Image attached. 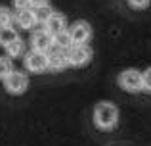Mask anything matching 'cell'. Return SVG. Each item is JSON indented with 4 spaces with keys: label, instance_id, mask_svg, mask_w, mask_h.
Returning <instances> with one entry per match:
<instances>
[{
    "label": "cell",
    "instance_id": "6da1fadb",
    "mask_svg": "<svg viewBox=\"0 0 151 146\" xmlns=\"http://www.w3.org/2000/svg\"><path fill=\"white\" fill-rule=\"evenodd\" d=\"M119 108L109 100H101L94 106L92 112V121L96 125V129L100 131H111V129L117 127L119 123Z\"/></svg>",
    "mask_w": 151,
    "mask_h": 146
},
{
    "label": "cell",
    "instance_id": "8992f818",
    "mask_svg": "<svg viewBox=\"0 0 151 146\" xmlns=\"http://www.w3.org/2000/svg\"><path fill=\"white\" fill-rule=\"evenodd\" d=\"M23 65L29 73H44L48 71V56L44 52L27 50V54L23 56Z\"/></svg>",
    "mask_w": 151,
    "mask_h": 146
},
{
    "label": "cell",
    "instance_id": "30bf717a",
    "mask_svg": "<svg viewBox=\"0 0 151 146\" xmlns=\"http://www.w3.org/2000/svg\"><path fill=\"white\" fill-rule=\"evenodd\" d=\"M14 25H17L19 29H23V31H33L35 27H37V19H35L33 10L27 8V10L14 12Z\"/></svg>",
    "mask_w": 151,
    "mask_h": 146
},
{
    "label": "cell",
    "instance_id": "9a60e30c",
    "mask_svg": "<svg viewBox=\"0 0 151 146\" xmlns=\"http://www.w3.org/2000/svg\"><path fill=\"white\" fill-rule=\"evenodd\" d=\"M12 71H14V62L8 56H0V81H4Z\"/></svg>",
    "mask_w": 151,
    "mask_h": 146
},
{
    "label": "cell",
    "instance_id": "277c9868",
    "mask_svg": "<svg viewBox=\"0 0 151 146\" xmlns=\"http://www.w3.org/2000/svg\"><path fill=\"white\" fill-rule=\"evenodd\" d=\"M117 83L124 92L138 94V92H142V71L140 69H134V68L122 69L117 77Z\"/></svg>",
    "mask_w": 151,
    "mask_h": 146
},
{
    "label": "cell",
    "instance_id": "9c48e42d",
    "mask_svg": "<svg viewBox=\"0 0 151 146\" xmlns=\"http://www.w3.org/2000/svg\"><path fill=\"white\" fill-rule=\"evenodd\" d=\"M44 27L46 31L54 37V35H58V33H61V31H67V27H69V23H67V17H65V14H61V12H55L54 10V14L48 17V21L44 23Z\"/></svg>",
    "mask_w": 151,
    "mask_h": 146
},
{
    "label": "cell",
    "instance_id": "8fae6325",
    "mask_svg": "<svg viewBox=\"0 0 151 146\" xmlns=\"http://www.w3.org/2000/svg\"><path fill=\"white\" fill-rule=\"evenodd\" d=\"M4 50H6V56L10 58L12 62H14L15 58H23V56L27 54V42L23 41L21 37H17L14 42H12V44H8Z\"/></svg>",
    "mask_w": 151,
    "mask_h": 146
},
{
    "label": "cell",
    "instance_id": "ac0fdd59",
    "mask_svg": "<svg viewBox=\"0 0 151 146\" xmlns=\"http://www.w3.org/2000/svg\"><path fill=\"white\" fill-rule=\"evenodd\" d=\"M128 2L130 8H134V10H145V8H149L151 0H126Z\"/></svg>",
    "mask_w": 151,
    "mask_h": 146
},
{
    "label": "cell",
    "instance_id": "d6986e66",
    "mask_svg": "<svg viewBox=\"0 0 151 146\" xmlns=\"http://www.w3.org/2000/svg\"><path fill=\"white\" fill-rule=\"evenodd\" d=\"M12 6H14V12L27 10V8H31V2L29 0H12Z\"/></svg>",
    "mask_w": 151,
    "mask_h": 146
},
{
    "label": "cell",
    "instance_id": "2e32d148",
    "mask_svg": "<svg viewBox=\"0 0 151 146\" xmlns=\"http://www.w3.org/2000/svg\"><path fill=\"white\" fill-rule=\"evenodd\" d=\"M14 25V12L8 6H0V27Z\"/></svg>",
    "mask_w": 151,
    "mask_h": 146
},
{
    "label": "cell",
    "instance_id": "4fadbf2b",
    "mask_svg": "<svg viewBox=\"0 0 151 146\" xmlns=\"http://www.w3.org/2000/svg\"><path fill=\"white\" fill-rule=\"evenodd\" d=\"M54 46L67 52V50L73 46V41H71V37H69V31H61V33L54 35Z\"/></svg>",
    "mask_w": 151,
    "mask_h": 146
},
{
    "label": "cell",
    "instance_id": "3957f363",
    "mask_svg": "<svg viewBox=\"0 0 151 146\" xmlns=\"http://www.w3.org/2000/svg\"><path fill=\"white\" fill-rule=\"evenodd\" d=\"M2 85H4V90H6L8 94H12V96H21V94L27 92V89H29V75L14 69V71L2 81Z\"/></svg>",
    "mask_w": 151,
    "mask_h": 146
},
{
    "label": "cell",
    "instance_id": "52a82bcc",
    "mask_svg": "<svg viewBox=\"0 0 151 146\" xmlns=\"http://www.w3.org/2000/svg\"><path fill=\"white\" fill-rule=\"evenodd\" d=\"M52 48H54V37H52L48 31L44 27L33 29V35H31V50L48 54Z\"/></svg>",
    "mask_w": 151,
    "mask_h": 146
},
{
    "label": "cell",
    "instance_id": "ffe728a7",
    "mask_svg": "<svg viewBox=\"0 0 151 146\" xmlns=\"http://www.w3.org/2000/svg\"><path fill=\"white\" fill-rule=\"evenodd\" d=\"M31 8H40V6H50V0H29Z\"/></svg>",
    "mask_w": 151,
    "mask_h": 146
},
{
    "label": "cell",
    "instance_id": "5bb4252c",
    "mask_svg": "<svg viewBox=\"0 0 151 146\" xmlns=\"http://www.w3.org/2000/svg\"><path fill=\"white\" fill-rule=\"evenodd\" d=\"M35 14V19H37V25H44L46 21H48V17L52 14H54V8L52 6H40V8H31Z\"/></svg>",
    "mask_w": 151,
    "mask_h": 146
},
{
    "label": "cell",
    "instance_id": "e0dca14e",
    "mask_svg": "<svg viewBox=\"0 0 151 146\" xmlns=\"http://www.w3.org/2000/svg\"><path fill=\"white\" fill-rule=\"evenodd\" d=\"M142 92L151 94V65L142 71Z\"/></svg>",
    "mask_w": 151,
    "mask_h": 146
},
{
    "label": "cell",
    "instance_id": "7c38bea8",
    "mask_svg": "<svg viewBox=\"0 0 151 146\" xmlns=\"http://www.w3.org/2000/svg\"><path fill=\"white\" fill-rule=\"evenodd\" d=\"M17 37H19V33H17V29H15L14 25L0 27V48H6V46L12 44Z\"/></svg>",
    "mask_w": 151,
    "mask_h": 146
},
{
    "label": "cell",
    "instance_id": "ba28073f",
    "mask_svg": "<svg viewBox=\"0 0 151 146\" xmlns=\"http://www.w3.org/2000/svg\"><path fill=\"white\" fill-rule=\"evenodd\" d=\"M46 56H48V69H50V71H63V69L69 68L65 50H59V48L54 46Z\"/></svg>",
    "mask_w": 151,
    "mask_h": 146
},
{
    "label": "cell",
    "instance_id": "7a4b0ae2",
    "mask_svg": "<svg viewBox=\"0 0 151 146\" xmlns=\"http://www.w3.org/2000/svg\"><path fill=\"white\" fill-rule=\"evenodd\" d=\"M67 31H69V37H71V41H73V46L90 44L92 35H94L92 25H90L86 19H77V21H73L67 27Z\"/></svg>",
    "mask_w": 151,
    "mask_h": 146
},
{
    "label": "cell",
    "instance_id": "5b68a950",
    "mask_svg": "<svg viewBox=\"0 0 151 146\" xmlns=\"http://www.w3.org/2000/svg\"><path fill=\"white\" fill-rule=\"evenodd\" d=\"M94 50L90 44H81V46H71L67 50V62L69 68H84L92 62Z\"/></svg>",
    "mask_w": 151,
    "mask_h": 146
}]
</instances>
